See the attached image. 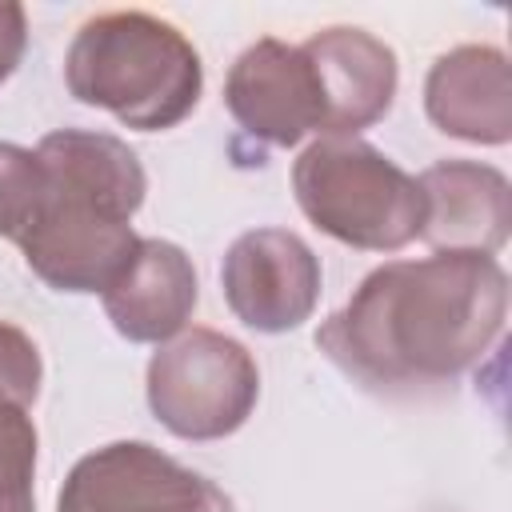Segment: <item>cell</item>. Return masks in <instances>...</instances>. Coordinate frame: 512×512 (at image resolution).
<instances>
[{
	"instance_id": "obj_1",
	"label": "cell",
	"mask_w": 512,
	"mask_h": 512,
	"mask_svg": "<svg viewBox=\"0 0 512 512\" xmlns=\"http://www.w3.org/2000/svg\"><path fill=\"white\" fill-rule=\"evenodd\" d=\"M508 272L484 252L388 260L320 328L336 368L376 392L452 384L504 332Z\"/></svg>"
},
{
	"instance_id": "obj_2",
	"label": "cell",
	"mask_w": 512,
	"mask_h": 512,
	"mask_svg": "<svg viewBox=\"0 0 512 512\" xmlns=\"http://www.w3.org/2000/svg\"><path fill=\"white\" fill-rule=\"evenodd\" d=\"M36 160L40 196L16 240L24 264L56 292H104L140 244V156L112 132L56 128L36 144Z\"/></svg>"
},
{
	"instance_id": "obj_3",
	"label": "cell",
	"mask_w": 512,
	"mask_h": 512,
	"mask_svg": "<svg viewBox=\"0 0 512 512\" xmlns=\"http://www.w3.org/2000/svg\"><path fill=\"white\" fill-rule=\"evenodd\" d=\"M68 92L112 112L124 128H176L200 100L204 64L192 40L152 12H100L80 24L64 56Z\"/></svg>"
},
{
	"instance_id": "obj_4",
	"label": "cell",
	"mask_w": 512,
	"mask_h": 512,
	"mask_svg": "<svg viewBox=\"0 0 512 512\" xmlns=\"http://www.w3.org/2000/svg\"><path fill=\"white\" fill-rule=\"evenodd\" d=\"M300 212L332 240L396 252L424 228V192L396 160L360 136H320L292 164Z\"/></svg>"
},
{
	"instance_id": "obj_5",
	"label": "cell",
	"mask_w": 512,
	"mask_h": 512,
	"mask_svg": "<svg viewBox=\"0 0 512 512\" xmlns=\"http://www.w3.org/2000/svg\"><path fill=\"white\" fill-rule=\"evenodd\" d=\"M148 408L180 440H224L252 416L260 372L252 352L216 332L188 328L148 360Z\"/></svg>"
},
{
	"instance_id": "obj_6",
	"label": "cell",
	"mask_w": 512,
	"mask_h": 512,
	"mask_svg": "<svg viewBox=\"0 0 512 512\" xmlns=\"http://www.w3.org/2000/svg\"><path fill=\"white\" fill-rule=\"evenodd\" d=\"M56 512H236L224 488L144 440H116L80 456Z\"/></svg>"
},
{
	"instance_id": "obj_7",
	"label": "cell",
	"mask_w": 512,
	"mask_h": 512,
	"mask_svg": "<svg viewBox=\"0 0 512 512\" xmlns=\"http://www.w3.org/2000/svg\"><path fill=\"white\" fill-rule=\"evenodd\" d=\"M220 288L244 328L280 336L316 312L320 260L288 228H252L224 252Z\"/></svg>"
},
{
	"instance_id": "obj_8",
	"label": "cell",
	"mask_w": 512,
	"mask_h": 512,
	"mask_svg": "<svg viewBox=\"0 0 512 512\" xmlns=\"http://www.w3.org/2000/svg\"><path fill=\"white\" fill-rule=\"evenodd\" d=\"M224 104L232 120L276 148H296L308 132H320V88L300 44L276 36L256 40L236 56L224 80Z\"/></svg>"
},
{
	"instance_id": "obj_9",
	"label": "cell",
	"mask_w": 512,
	"mask_h": 512,
	"mask_svg": "<svg viewBox=\"0 0 512 512\" xmlns=\"http://www.w3.org/2000/svg\"><path fill=\"white\" fill-rule=\"evenodd\" d=\"M320 88V132L356 136L396 100V52L364 28H324L300 44Z\"/></svg>"
},
{
	"instance_id": "obj_10",
	"label": "cell",
	"mask_w": 512,
	"mask_h": 512,
	"mask_svg": "<svg viewBox=\"0 0 512 512\" xmlns=\"http://www.w3.org/2000/svg\"><path fill=\"white\" fill-rule=\"evenodd\" d=\"M424 192L420 240L432 252L496 256L512 228V184L480 160H440L416 176Z\"/></svg>"
},
{
	"instance_id": "obj_11",
	"label": "cell",
	"mask_w": 512,
	"mask_h": 512,
	"mask_svg": "<svg viewBox=\"0 0 512 512\" xmlns=\"http://www.w3.org/2000/svg\"><path fill=\"white\" fill-rule=\"evenodd\" d=\"M196 268L192 256L160 236H140L128 264L100 292L104 316L132 344H168L184 332L196 308Z\"/></svg>"
},
{
	"instance_id": "obj_12",
	"label": "cell",
	"mask_w": 512,
	"mask_h": 512,
	"mask_svg": "<svg viewBox=\"0 0 512 512\" xmlns=\"http://www.w3.org/2000/svg\"><path fill=\"white\" fill-rule=\"evenodd\" d=\"M428 120L468 144L512 140V68L492 44H460L444 52L424 80Z\"/></svg>"
},
{
	"instance_id": "obj_13",
	"label": "cell",
	"mask_w": 512,
	"mask_h": 512,
	"mask_svg": "<svg viewBox=\"0 0 512 512\" xmlns=\"http://www.w3.org/2000/svg\"><path fill=\"white\" fill-rule=\"evenodd\" d=\"M36 424L24 404L0 400V512H36Z\"/></svg>"
},
{
	"instance_id": "obj_14",
	"label": "cell",
	"mask_w": 512,
	"mask_h": 512,
	"mask_svg": "<svg viewBox=\"0 0 512 512\" xmlns=\"http://www.w3.org/2000/svg\"><path fill=\"white\" fill-rule=\"evenodd\" d=\"M40 196V160L32 148L0 144V236L20 240Z\"/></svg>"
},
{
	"instance_id": "obj_15",
	"label": "cell",
	"mask_w": 512,
	"mask_h": 512,
	"mask_svg": "<svg viewBox=\"0 0 512 512\" xmlns=\"http://www.w3.org/2000/svg\"><path fill=\"white\" fill-rule=\"evenodd\" d=\"M40 380H44L40 348L24 328L0 320V400H16L32 408L40 396Z\"/></svg>"
},
{
	"instance_id": "obj_16",
	"label": "cell",
	"mask_w": 512,
	"mask_h": 512,
	"mask_svg": "<svg viewBox=\"0 0 512 512\" xmlns=\"http://www.w3.org/2000/svg\"><path fill=\"white\" fill-rule=\"evenodd\" d=\"M28 48V16L16 0H0V84L16 72Z\"/></svg>"
}]
</instances>
